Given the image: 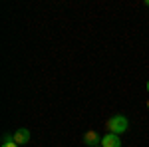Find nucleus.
I'll use <instances>...</instances> for the list:
<instances>
[{"mask_svg": "<svg viewBox=\"0 0 149 147\" xmlns=\"http://www.w3.org/2000/svg\"><path fill=\"white\" fill-rule=\"evenodd\" d=\"M127 127H129V121H127V117H123V115H113V117L107 119V129H109V133H115V135L125 133Z\"/></svg>", "mask_w": 149, "mask_h": 147, "instance_id": "f257e3e1", "label": "nucleus"}, {"mask_svg": "<svg viewBox=\"0 0 149 147\" xmlns=\"http://www.w3.org/2000/svg\"><path fill=\"white\" fill-rule=\"evenodd\" d=\"M28 141H30V131H28L26 127H20V129L14 131V143H16V145H24V143H28Z\"/></svg>", "mask_w": 149, "mask_h": 147, "instance_id": "f03ea898", "label": "nucleus"}, {"mask_svg": "<svg viewBox=\"0 0 149 147\" xmlns=\"http://www.w3.org/2000/svg\"><path fill=\"white\" fill-rule=\"evenodd\" d=\"M102 147H121V139L115 133H107L105 137H102Z\"/></svg>", "mask_w": 149, "mask_h": 147, "instance_id": "7ed1b4c3", "label": "nucleus"}, {"mask_svg": "<svg viewBox=\"0 0 149 147\" xmlns=\"http://www.w3.org/2000/svg\"><path fill=\"white\" fill-rule=\"evenodd\" d=\"M84 143H86L88 147H95V145L102 143V139H100V135H97L95 131H88V133L84 135Z\"/></svg>", "mask_w": 149, "mask_h": 147, "instance_id": "20e7f679", "label": "nucleus"}, {"mask_svg": "<svg viewBox=\"0 0 149 147\" xmlns=\"http://www.w3.org/2000/svg\"><path fill=\"white\" fill-rule=\"evenodd\" d=\"M2 147H18V145H16V143H14V141H12L10 137L6 135V137H4V143H2Z\"/></svg>", "mask_w": 149, "mask_h": 147, "instance_id": "39448f33", "label": "nucleus"}, {"mask_svg": "<svg viewBox=\"0 0 149 147\" xmlns=\"http://www.w3.org/2000/svg\"><path fill=\"white\" fill-rule=\"evenodd\" d=\"M145 88H147V91H149V79H147V86H145Z\"/></svg>", "mask_w": 149, "mask_h": 147, "instance_id": "423d86ee", "label": "nucleus"}, {"mask_svg": "<svg viewBox=\"0 0 149 147\" xmlns=\"http://www.w3.org/2000/svg\"><path fill=\"white\" fill-rule=\"evenodd\" d=\"M147 109H149V100H147Z\"/></svg>", "mask_w": 149, "mask_h": 147, "instance_id": "0eeeda50", "label": "nucleus"}, {"mask_svg": "<svg viewBox=\"0 0 149 147\" xmlns=\"http://www.w3.org/2000/svg\"><path fill=\"white\" fill-rule=\"evenodd\" d=\"M147 6H149V0H147Z\"/></svg>", "mask_w": 149, "mask_h": 147, "instance_id": "6e6552de", "label": "nucleus"}, {"mask_svg": "<svg viewBox=\"0 0 149 147\" xmlns=\"http://www.w3.org/2000/svg\"><path fill=\"white\" fill-rule=\"evenodd\" d=\"M95 147H102V145H95Z\"/></svg>", "mask_w": 149, "mask_h": 147, "instance_id": "1a4fd4ad", "label": "nucleus"}]
</instances>
